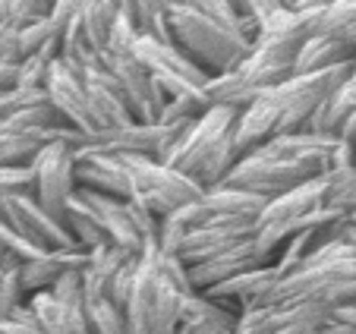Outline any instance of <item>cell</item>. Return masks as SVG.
<instances>
[{
  "label": "cell",
  "mask_w": 356,
  "mask_h": 334,
  "mask_svg": "<svg viewBox=\"0 0 356 334\" xmlns=\"http://www.w3.org/2000/svg\"><path fill=\"white\" fill-rule=\"evenodd\" d=\"M139 38V26H136V3L127 0L120 3V13H117V22H114V32H111V41H108V54H129Z\"/></svg>",
  "instance_id": "83f0119b"
},
{
  "label": "cell",
  "mask_w": 356,
  "mask_h": 334,
  "mask_svg": "<svg viewBox=\"0 0 356 334\" xmlns=\"http://www.w3.org/2000/svg\"><path fill=\"white\" fill-rule=\"evenodd\" d=\"M0 334H44L41 331V325H38V319H35V312H32V306H19L10 319H3L0 321Z\"/></svg>",
  "instance_id": "e575fe53"
},
{
  "label": "cell",
  "mask_w": 356,
  "mask_h": 334,
  "mask_svg": "<svg viewBox=\"0 0 356 334\" xmlns=\"http://www.w3.org/2000/svg\"><path fill=\"white\" fill-rule=\"evenodd\" d=\"M133 3H136V26H139V35H148V38H155V41L174 45L168 3H161V0H133Z\"/></svg>",
  "instance_id": "484cf974"
},
{
  "label": "cell",
  "mask_w": 356,
  "mask_h": 334,
  "mask_svg": "<svg viewBox=\"0 0 356 334\" xmlns=\"http://www.w3.org/2000/svg\"><path fill=\"white\" fill-rule=\"evenodd\" d=\"M51 57H44V54H32V57H26V61L19 63V82L16 86L19 88H44L47 82V73H51Z\"/></svg>",
  "instance_id": "1f68e13d"
},
{
  "label": "cell",
  "mask_w": 356,
  "mask_h": 334,
  "mask_svg": "<svg viewBox=\"0 0 356 334\" xmlns=\"http://www.w3.org/2000/svg\"><path fill=\"white\" fill-rule=\"evenodd\" d=\"M142 67L148 70V76L164 88L168 98H180V95H202L205 86H209L211 76L202 67H195L186 54L177 45H168V41H155L148 35H139L129 51Z\"/></svg>",
  "instance_id": "52a82bcc"
},
{
  "label": "cell",
  "mask_w": 356,
  "mask_h": 334,
  "mask_svg": "<svg viewBox=\"0 0 356 334\" xmlns=\"http://www.w3.org/2000/svg\"><path fill=\"white\" fill-rule=\"evenodd\" d=\"M353 57H356V47L343 35H309L300 45V51H296L293 76L347 67V63H353Z\"/></svg>",
  "instance_id": "d6986e66"
},
{
  "label": "cell",
  "mask_w": 356,
  "mask_h": 334,
  "mask_svg": "<svg viewBox=\"0 0 356 334\" xmlns=\"http://www.w3.org/2000/svg\"><path fill=\"white\" fill-rule=\"evenodd\" d=\"M44 92L54 104V111L63 117L70 129L82 136H95L98 127H95V117H92V107H88V92H86V82H82L79 70L73 67L70 61L57 57L51 63V73H47L44 82Z\"/></svg>",
  "instance_id": "7c38bea8"
},
{
  "label": "cell",
  "mask_w": 356,
  "mask_h": 334,
  "mask_svg": "<svg viewBox=\"0 0 356 334\" xmlns=\"http://www.w3.org/2000/svg\"><path fill=\"white\" fill-rule=\"evenodd\" d=\"M51 296L67 306H79L86 309V284H82V271H67L60 281L51 287Z\"/></svg>",
  "instance_id": "d6a6232c"
},
{
  "label": "cell",
  "mask_w": 356,
  "mask_h": 334,
  "mask_svg": "<svg viewBox=\"0 0 356 334\" xmlns=\"http://www.w3.org/2000/svg\"><path fill=\"white\" fill-rule=\"evenodd\" d=\"M54 3L47 0H7V26H13L16 32L41 22L44 16H51Z\"/></svg>",
  "instance_id": "f546056e"
},
{
  "label": "cell",
  "mask_w": 356,
  "mask_h": 334,
  "mask_svg": "<svg viewBox=\"0 0 356 334\" xmlns=\"http://www.w3.org/2000/svg\"><path fill=\"white\" fill-rule=\"evenodd\" d=\"M296 41H259L249 57L240 63L236 70L224 76H215L205 86V104H224V107H236L243 111L246 104L259 98L262 92L281 86L293 76L296 67Z\"/></svg>",
  "instance_id": "5b68a950"
},
{
  "label": "cell",
  "mask_w": 356,
  "mask_h": 334,
  "mask_svg": "<svg viewBox=\"0 0 356 334\" xmlns=\"http://www.w3.org/2000/svg\"><path fill=\"white\" fill-rule=\"evenodd\" d=\"M0 95H3V92H0Z\"/></svg>",
  "instance_id": "f35d334b"
},
{
  "label": "cell",
  "mask_w": 356,
  "mask_h": 334,
  "mask_svg": "<svg viewBox=\"0 0 356 334\" xmlns=\"http://www.w3.org/2000/svg\"><path fill=\"white\" fill-rule=\"evenodd\" d=\"M117 13H120V3H114V0H82V38H86L88 51H108Z\"/></svg>",
  "instance_id": "603a6c76"
},
{
  "label": "cell",
  "mask_w": 356,
  "mask_h": 334,
  "mask_svg": "<svg viewBox=\"0 0 356 334\" xmlns=\"http://www.w3.org/2000/svg\"><path fill=\"white\" fill-rule=\"evenodd\" d=\"M265 265H275V259L259 249L256 237H246L243 243L230 246L227 253H221V255H215V259L189 268V284H193L195 294H209L211 287L230 281V278H236V274L252 271V268H265Z\"/></svg>",
  "instance_id": "5bb4252c"
},
{
  "label": "cell",
  "mask_w": 356,
  "mask_h": 334,
  "mask_svg": "<svg viewBox=\"0 0 356 334\" xmlns=\"http://www.w3.org/2000/svg\"><path fill=\"white\" fill-rule=\"evenodd\" d=\"M29 306H32L35 319H38V325L44 334H92L88 331L86 309L67 306V303L54 300L51 290L29 296Z\"/></svg>",
  "instance_id": "44dd1931"
},
{
  "label": "cell",
  "mask_w": 356,
  "mask_h": 334,
  "mask_svg": "<svg viewBox=\"0 0 356 334\" xmlns=\"http://www.w3.org/2000/svg\"><path fill=\"white\" fill-rule=\"evenodd\" d=\"M356 278V243L341 240L334 224L318 234V243L293 271L277 278L275 287L262 300V306H281V303H318L328 290Z\"/></svg>",
  "instance_id": "277c9868"
},
{
  "label": "cell",
  "mask_w": 356,
  "mask_h": 334,
  "mask_svg": "<svg viewBox=\"0 0 356 334\" xmlns=\"http://www.w3.org/2000/svg\"><path fill=\"white\" fill-rule=\"evenodd\" d=\"M0 26H7V0H0Z\"/></svg>",
  "instance_id": "74e56055"
},
{
  "label": "cell",
  "mask_w": 356,
  "mask_h": 334,
  "mask_svg": "<svg viewBox=\"0 0 356 334\" xmlns=\"http://www.w3.org/2000/svg\"><path fill=\"white\" fill-rule=\"evenodd\" d=\"M309 35H347L356 26V0H306Z\"/></svg>",
  "instance_id": "7402d4cb"
},
{
  "label": "cell",
  "mask_w": 356,
  "mask_h": 334,
  "mask_svg": "<svg viewBox=\"0 0 356 334\" xmlns=\"http://www.w3.org/2000/svg\"><path fill=\"white\" fill-rule=\"evenodd\" d=\"M356 152L341 136L290 133L275 136L256 152L243 154L227 177V186L246 189L262 199H277L302 183L322 180L331 167L353 164Z\"/></svg>",
  "instance_id": "6da1fadb"
},
{
  "label": "cell",
  "mask_w": 356,
  "mask_h": 334,
  "mask_svg": "<svg viewBox=\"0 0 356 334\" xmlns=\"http://www.w3.org/2000/svg\"><path fill=\"white\" fill-rule=\"evenodd\" d=\"M19 82V63H0V92H10Z\"/></svg>",
  "instance_id": "8d00e7d4"
},
{
  "label": "cell",
  "mask_w": 356,
  "mask_h": 334,
  "mask_svg": "<svg viewBox=\"0 0 356 334\" xmlns=\"http://www.w3.org/2000/svg\"><path fill=\"white\" fill-rule=\"evenodd\" d=\"M136 268H139V255H133V259L127 262V265L120 268V274H117L114 287H111V303L114 306H120L123 312H127V303H129V294H133V281H136Z\"/></svg>",
  "instance_id": "836d02e7"
},
{
  "label": "cell",
  "mask_w": 356,
  "mask_h": 334,
  "mask_svg": "<svg viewBox=\"0 0 356 334\" xmlns=\"http://www.w3.org/2000/svg\"><path fill=\"white\" fill-rule=\"evenodd\" d=\"M104 61H108L114 79L120 82L123 95H127V104H129L136 120L158 123L164 104H168V95H164V88L148 76V70L136 61L133 54H108L104 51Z\"/></svg>",
  "instance_id": "4fadbf2b"
},
{
  "label": "cell",
  "mask_w": 356,
  "mask_h": 334,
  "mask_svg": "<svg viewBox=\"0 0 356 334\" xmlns=\"http://www.w3.org/2000/svg\"><path fill=\"white\" fill-rule=\"evenodd\" d=\"M70 63L79 70L82 82H86L95 127L98 129H120V127L136 123L133 111H129V104H127V95H123L120 82L114 79V73H111L104 54L82 51V54H76Z\"/></svg>",
  "instance_id": "ba28073f"
},
{
  "label": "cell",
  "mask_w": 356,
  "mask_h": 334,
  "mask_svg": "<svg viewBox=\"0 0 356 334\" xmlns=\"http://www.w3.org/2000/svg\"><path fill=\"white\" fill-rule=\"evenodd\" d=\"M0 63H22L19 32L13 26H0Z\"/></svg>",
  "instance_id": "d590c367"
},
{
  "label": "cell",
  "mask_w": 356,
  "mask_h": 334,
  "mask_svg": "<svg viewBox=\"0 0 356 334\" xmlns=\"http://www.w3.org/2000/svg\"><path fill=\"white\" fill-rule=\"evenodd\" d=\"M86 319L92 334H133L129 331V319L120 306L111 300H92L86 303Z\"/></svg>",
  "instance_id": "4316f807"
},
{
  "label": "cell",
  "mask_w": 356,
  "mask_h": 334,
  "mask_svg": "<svg viewBox=\"0 0 356 334\" xmlns=\"http://www.w3.org/2000/svg\"><path fill=\"white\" fill-rule=\"evenodd\" d=\"M186 127H161V123H129L120 129H98L95 136H86L79 148L86 152H104V154H145V158L164 161L174 142Z\"/></svg>",
  "instance_id": "30bf717a"
},
{
  "label": "cell",
  "mask_w": 356,
  "mask_h": 334,
  "mask_svg": "<svg viewBox=\"0 0 356 334\" xmlns=\"http://www.w3.org/2000/svg\"><path fill=\"white\" fill-rule=\"evenodd\" d=\"M86 262H88V253H82V249H54V253L35 255V259L22 262V268H19L22 290H26V296L44 294L67 271H82Z\"/></svg>",
  "instance_id": "ac0fdd59"
},
{
  "label": "cell",
  "mask_w": 356,
  "mask_h": 334,
  "mask_svg": "<svg viewBox=\"0 0 356 334\" xmlns=\"http://www.w3.org/2000/svg\"><path fill=\"white\" fill-rule=\"evenodd\" d=\"M0 218L7 221L10 228L19 237H26L35 249L41 253H54V249H79L54 214H47L38 205L35 196H16V199L0 202Z\"/></svg>",
  "instance_id": "8fae6325"
},
{
  "label": "cell",
  "mask_w": 356,
  "mask_h": 334,
  "mask_svg": "<svg viewBox=\"0 0 356 334\" xmlns=\"http://www.w3.org/2000/svg\"><path fill=\"white\" fill-rule=\"evenodd\" d=\"M236 117H240L236 107L211 104L199 120H193L180 133V139L168 152L164 164L186 174L202 189L224 186L234 164L240 161V152H236L234 142Z\"/></svg>",
  "instance_id": "3957f363"
},
{
  "label": "cell",
  "mask_w": 356,
  "mask_h": 334,
  "mask_svg": "<svg viewBox=\"0 0 356 334\" xmlns=\"http://www.w3.org/2000/svg\"><path fill=\"white\" fill-rule=\"evenodd\" d=\"M63 228L70 230V237H73V243L82 249V253H92V249L104 246V230H101L98 224V214H95V208L88 205V199L82 193L73 196V202H70L67 208V218H63Z\"/></svg>",
  "instance_id": "cb8c5ba5"
},
{
  "label": "cell",
  "mask_w": 356,
  "mask_h": 334,
  "mask_svg": "<svg viewBox=\"0 0 356 334\" xmlns=\"http://www.w3.org/2000/svg\"><path fill=\"white\" fill-rule=\"evenodd\" d=\"M35 199L47 214H54L63 224L73 196L79 193L76 183V145L54 142L35 158Z\"/></svg>",
  "instance_id": "9c48e42d"
},
{
  "label": "cell",
  "mask_w": 356,
  "mask_h": 334,
  "mask_svg": "<svg viewBox=\"0 0 356 334\" xmlns=\"http://www.w3.org/2000/svg\"><path fill=\"white\" fill-rule=\"evenodd\" d=\"M76 183L79 189L101 196H114V199H133V186H129V174L123 167V158L104 152H86L76 148Z\"/></svg>",
  "instance_id": "2e32d148"
},
{
  "label": "cell",
  "mask_w": 356,
  "mask_h": 334,
  "mask_svg": "<svg viewBox=\"0 0 356 334\" xmlns=\"http://www.w3.org/2000/svg\"><path fill=\"white\" fill-rule=\"evenodd\" d=\"M22 265H7L0 268V321L10 319L19 306H26L29 296L22 290V278H19Z\"/></svg>",
  "instance_id": "f1b7e54d"
},
{
  "label": "cell",
  "mask_w": 356,
  "mask_h": 334,
  "mask_svg": "<svg viewBox=\"0 0 356 334\" xmlns=\"http://www.w3.org/2000/svg\"><path fill=\"white\" fill-rule=\"evenodd\" d=\"M256 230V221H234V218H221V221H209L205 228L193 230L186 240L177 249V259L186 268L202 265V262L215 259V255L227 253L230 246L243 243L246 237H252Z\"/></svg>",
  "instance_id": "9a60e30c"
},
{
  "label": "cell",
  "mask_w": 356,
  "mask_h": 334,
  "mask_svg": "<svg viewBox=\"0 0 356 334\" xmlns=\"http://www.w3.org/2000/svg\"><path fill=\"white\" fill-rule=\"evenodd\" d=\"M35 196V167H0V202Z\"/></svg>",
  "instance_id": "4dcf8cb0"
},
{
  "label": "cell",
  "mask_w": 356,
  "mask_h": 334,
  "mask_svg": "<svg viewBox=\"0 0 356 334\" xmlns=\"http://www.w3.org/2000/svg\"><path fill=\"white\" fill-rule=\"evenodd\" d=\"M168 16L174 45L211 79L236 70L256 47V22L230 0H177Z\"/></svg>",
  "instance_id": "7a4b0ae2"
},
{
  "label": "cell",
  "mask_w": 356,
  "mask_h": 334,
  "mask_svg": "<svg viewBox=\"0 0 356 334\" xmlns=\"http://www.w3.org/2000/svg\"><path fill=\"white\" fill-rule=\"evenodd\" d=\"M129 259H133V255L123 253V249H117V246H111V243L92 249V253H88L86 268H82L86 303H92V300H111V287H114L117 274H120V268L127 265Z\"/></svg>",
  "instance_id": "ffe728a7"
},
{
  "label": "cell",
  "mask_w": 356,
  "mask_h": 334,
  "mask_svg": "<svg viewBox=\"0 0 356 334\" xmlns=\"http://www.w3.org/2000/svg\"><path fill=\"white\" fill-rule=\"evenodd\" d=\"M123 167L129 174V186H133V199L148 214H155L158 221L170 218L174 212L193 205L205 189L186 174L168 167L158 158H145V154H123Z\"/></svg>",
  "instance_id": "8992f818"
},
{
  "label": "cell",
  "mask_w": 356,
  "mask_h": 334,
  "mask_svg": "<svg viewBox=\"0 0 356 334\" xmlns=\"http://www.w3.org/2000/svg\"><path fill=\"white\" fill-rule=\"evenodd\" d=\"M325 202L331 212L356 214V161L325 174Z\"/></svg>",
  "instance_id": "d4e9b609"
},
{
  "label": "cell",
  "mask_w": 356,
  "mask_h": 334,
  "mask_svg": "<svg viewBox=\"0 0 356 334\" xmlns=\"http://www.w3.org/2000/svg\"><path fill=\"white\" fill-rule=\"evenodd\" d=\"M277 278H281V274H277L275 265L252 268V271H243V274H236V278H230V281L211 287L205 296L215 303H224L227 309H234V312L240 315L252 306H262V300L268 296V290L275 287Z\"/></svg>",
  "instance_id": "e0dca14e"
}]
</instances>
